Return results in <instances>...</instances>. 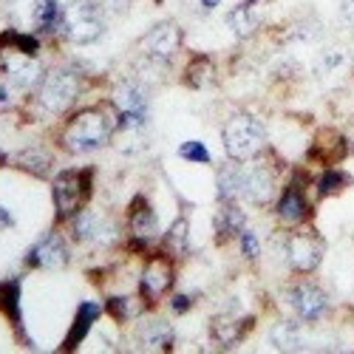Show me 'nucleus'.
Here are the masks:
<instances>
[{
    "label": "nucleus",
    "mask_w": 354,
    "mask_h": 354,
    "mask_svg": "<svg viewBox=\"0 0 354 354\" xmlns=\"http://www.w3.org/2000/svg\"><path fill=\"white\" fill-rule=\"evenodd\" d=\"M116 133V108L113 105H88L66 120L57 145L68 156H85L105 147Z\"/></svg>",
    "instance_id": "1"
},
{
    "label": "nucleus",
    "mask_w": 354,
    "mask_h": 354,
    "mask_svg": "<svg viewBox=\"0 0 354 354\" xmlns=\"http://www.w3.org/2000/svg\"><path fill=\"white\" fill-rule=\"evenodd\" d=\"M94 190V167H68L51 179V201L54 216L66 224L80 207H85Z\"/></svg>",
    "instance_id": "2"
},
{
    "label": "nucleus",
    "mask_w": 354,
    "mask_h": 354,
    "mask_svg": "<svg viewBox=\"0 0 354 354\" xmlns=\"http://www.w3.org/2000/svg\"><path fill=\"white\" fill-rule=\"evenodd\" d=\"M221 142H224V153L230 162H250L263 153V147H267V131H263L258 116L235 113L221 128Z\"/></svg>",
    "instance_id": "3"
},
{
    "label": "nucleus",
    "mask_w": 354,
    "mask_h": 354,
    "mask_svg": "<svg viewBox=\"0 0 354 354\" xmlns=\"http://www.w3.org/2000/svg\"><path fill=\"white\" fill-rule=\"evenodd\" d=\"M82 94V77L71 68H51L37 82V102L48 113H66Z\"/></svg>",
    "instance_id": "4"
},
{
    "label": "nucleus",
    "mask_w": 354,
    "mask_h": 354,
    "mask_svg": "<svg viewBox=\"0 0 354 354\" xmlns=\"http://www.w3.org/2000/svg\"><path fill=\"white\" fill-rule=\"evenodd\" d=\"M105 35V17L97 0H74L66 6L63 37L77 46H91Z\"/></svg>",
    "instance_id": "5"
},
{
    "label": "nucleus",
    "mask_w": 354,
    "mask_h": 354,
    "mask_svg": "<svg viewBox=\"0 0 354 354\" xmlns=\"http://www.w3.org/2000/svg\"><path fill=\"white\" fill-rule=\"evenodd\" d=\"M278 193V167L267 159H250L241 162V198L255 204V207H267L275 201Z\"/></svg>",
    "instance_id": "6"
},
{
    "label": "nucleus",
    "mask_w": 354,
    "mask_h": 354,
    "mask_svg": "<svg viewBox=\"0 0 354 354\" xmlns=\"http://www.w3.org/2000/svg\"><path fill=\"white\" fill-rule=\"evenodd\" d=\"M176 283V263L170 252H153L151 261L145 263V270L139 275V298L142 306H156L162 298L173 292Z\"/></svg>",
    "instance_id": "7"
},
{
    "label": "nucleus",
    "mask_w": 354,
    "mask_h": 354,
    "mask_svg": "<svg viewBox=\"0 0 354 354\" xmlns=\"http://www.w3.org/2000/svg\"><path fill=\"white\" fill-rule=\"evenodd\" d=\"M283 255H286V263L292 267V272H301V275L315 272L323 261L320 235L312 230H292L283 239Z\"/></svg>",
    "instance_id": "8"
},
{
    "label": "nucleus",
    "mask_w": 354,
    "mask_h": 354,
    "mask_svg": "<svg viewBox=\"0 0 354 354\" xmlns=\"http://www.w3.org/2000/svg\"><path fill=\"white\" fill-rule=\"evenodd\" d=\"M286 304L304 323H317L320 317L329 315V306H332L329 295L312 281H295L286 289Z\"/></svg>",
    "instance_id": "9"
},
{
    "label": "nucleus",
    "mask_w": 354,
    "mask_h": 354,
    "mask_svg": "<svg viewBox=\"0 0 354 354\" xmlns=\"http://www.w3.org/2000/svg\"><path fill=\"white\" fill-rule=\"evenodd\" d=\"M68 261H71V247L66 241V235L57 230L43 232L26 252V263L32 270H63L68 267Z\"/></svg>",
    "instance_id": "10"
},
{
    "label": "nucleus",
    "mask_w": 354,
    "mask_h": 354,
    "mask_svg": "<svg viewBox=\"0 0 354 354\" xmlns=\"http://www.w3.org/2000/svg\"><path fill=\"white\" fill-rule=\"evenodd\" d=\"M128 239L136 250H151L162 239L159 216L145 196H136L128 207Z\"/></svg>",
    "instance_id": "11"
},
{
    "label": "nucleus",
    "mask_w": 354,
    "mask_h": 354,
    "mask_svg": "<svg viewBox=\"0 0 354 354\" xmlns=\"http://www.w3.org/2000/svg\"><path fill=\"white\" fill-rule=\"evenodd\" d=\"M306 187H309V182H304V173H292V179L286 182V187L281 190V196L275 201V216L283 224L298 227V224L309 221L312 204L306 198Z\"/></svg>",
    "instance_id": "12"
},
{
    "label": "nucleus",
    "mask_w": 354,
    "mask_h": 354,
    "mask_svg": "<svg viewBox=\"0 0 354 354\" xmlns=\"http://www.w3.org/2000/svg\"><path fill=\"white\" fill-rule=\"evenodd\" d=\"M182 43H185L182 26L176 20H162L142 37V51L145 57H151L156 63H170L182 51Z\"/></svg>",
    "instance_id": "13"
},
{
    "label": "nucleus",
    "mask_w": 354,
    "mask_h": 354,
    "mask_svg": "<svg viewBox=\"0 0 354 354\" xmlns=\"http://www.w3.org/2000/svg\"><path fill=\"white\" fill-rule=\"evenodd\" d=\"M66 224L74 235V241L80 244H113L116 241V227L91 207H80Z\"/></svg>",
    "instance_id": "14"
},
{
    "label": "nucleus",
    "mask_w": 354,
    "mask_h": 354,
    "mask_svg": "<svg viewBox=\"0 0 354 354\" xmlns=\"http://www.w3.org/2000/svg\"><path fill=\"white\" fill-rule=\"evenodd\" d=\"M348 151H351L348 142L337 131H323L312 142L309 151H306V159L315 162V165H320V167H335V165H340L346 159Z\"/></svg>",
    "instance_id": "15"
},
{
    "label": "nucleus",
    "mask_w": 354,
    "mask_h": 354,
    "mask_svg": "<svg viewBox=\"0 0 354 354\" xmlns=\"http://www.w3.org/2000/svg\"><path fill=\"white\" fill-rule=\"evenodd\" d=\"M136 340L145 351H173L176 348V332L167 320L147 317L136 326Z\"/></svg>",
    "instance_id": "16"
},
{
    "label": "nucleus",
    "mask_w": 354,
    "mask_h": 354,
    "mask_svg": "<svg viewBox=\"0 0 354 354\" xmlns=\"http://www.w3.org/2000/svg\"><path fill=\"white\" fill-rule=\"evenodd\" d=\"M102 312H105V309H102L97 301H82V304L77 306L74 320H71V329H68V335H66V340H63V351H77V348L82 346V340L88 337V332L94 329V323L100 320Z\"/></svg>",
    "instance_id": "17"
},
{
    "label": "nucleus",
    "mask_w": 354,
    "mask_h": 354,
    "mask_svg": "<svg viewBox=\"0 0 354 354\" xmlns=\"http://www.w3.org/2000/svg\"><path fill=\"white\" fill-rule=\"evenodd\" d=\"M244 227H247V213L241 210V204L239 201H221V207L213 218L216 244H227L230 239H239Z\"/></svg>",
    "instance_id": "18"
},
{
    "label": "nucleus",
    "mask_w": 354,
    "mask_h": 354,
    "mask_svg": "<svg viewBox=\"0 0 354 354\" xmlns=\"http://www.w3.org/2000/svg\"><path fill=\"white\" fill-rule=\"evenodd\" d=\"M252 329V317H230V315H218V317H213V323H210V335H213V340L221 346V348H232V346H239L244 337H247V332Z\"/></svg>",
    "instance_id": "19"
},
{
    "label": "nucleus",
    "mask_w": 354,
    "mask_h": 354,
    "mask_svg": "<svg viewBox=\"0 0 354 354\" xmlns=\"http://www.w3.org/2000/svg\"><path fill=\"white\" fill-rule=\"evenodd\" d=\"M12 165L28 176H35V179H48L51 170H54V156L40 145H28L20 153L12 156Z\"/></svg>",
    "instance_id": "20"
},
{
    "label": "nucleus",
    "mask_w": 354,
    "mask_h": 354,
    "mask_svg": "<svg viewBox=\"0 0 354 354\" xmlns=\"http://www.w3.org/2000/svg\"><path fill=\"white\" fill-rule=\"evenodd\" d=\"M0 312L6 315V320L17 329L20 340L26 346H32L26 329H23V312H20V278H9V281H0Z\"/></svg>",
    "instance_id": "21"
},
{
    "label": "nucleus",
    "mask_w": 354,
    "mask_h": 354,
    "mask_svg": "<svg viewBox=\"0 0 354 354\" xmlns=\"http://www.w3.org/2000/svg\"><path fill=\"white\" fill-rule=\"evenodd\" d=\"M66 6L60 0H37L35 3V28L37 35H63Z\"/></svg>",
    "instance_id": "22"
},
{
    "label": "nucleus",
    "mask_w": 354,
    "mask_h": 354,
    "mask_svg": "<svg viewBox=\"0 0 354 354\" xmlns=\"http://www.w3.org/2000/svg\"><path fill=\"white\" fill-rule=\"evenodd\" d=\"M255 3H258V0H244V3H239L227 15V26L232 28L235 37L247 40V37H252L258 32L261 20H258V12H255Z\"/></svg>",
    "instance_id": "23"
},
{
    "label": "nucleus",
    "mask_w": 354,
    "mask_h": 354,
    "mask_svg": "<svg viewBox=\"0 0 354 354\" xmlns=\"http://www.w3.org/2000/svg\"><path fill=\"white\" fill-rule=\"evenodd\" d=\"M270 340L278 351H298L304 348V329L298 320H278L270 332Z\"/></svg>",
    "instance_id": "24"
},
{
    "label": "nucleus",
    "mask_w": 354,
    "mask_h": 354,
    "mask_svg": "<svg viewBox=\"0 0 354 354\" xmlns=\"http://www.w3.org/2000/svg\"><path fill=\"white\" fill-rule=\"evenodd\" d=\"M216 198L218 201H239L241 198V162H230L218 170Z\"/></svg>",
    "instance_id": "25"
},
{
    "label": "nucleus",
    "mask_w": 354,
    "mask_h": 354,
    "mask_svg": "<svg viewBox=\"0 0 354 354\" xmlns=\"http://www.w3.org/2000/svg\"><path fill=\"white\" fill-rule=\"evenodd\" d=\"M351 187V176L343 170V167H323V173L317 176L315 182V190H317V198H329V196H340L343 190Z\"/></svg>",
    "instance_id": "26"
},
{
    "label": "nucleus",
    "mask_w": 354,
    "mask_h": 354,
    "mask_svg": "<svg viewBox=\"0 0 354 354\" xmlns=\"http://www.w3.org/2000/svg\"><path fill=\"white\" fill-rule=\"evenodd\" d=\"M162 247H165V252H170L173 258H179V255H185L187 252V247H190V221L185 218V216H179L170 227H167V232L162 235Z\"/></svg>",
    "instance_id": "27"
},
{
    "label": "nucleus",
    "mask_w": 354,
    "mask_h": 354,
    "mask_svg": "<svg viewBox=\"0 0 354 354\" xmlns=\"http://www.w3.org/2000/svg\"><path fill=\"white\" fill-rule=\"evenodd\" d=\"M213 77H216V63L210 60L207 54H198V57H193V60L187 63V68H185V85L187 88H193V91H198V88H204V85H210L213 82Z\"/></svg>",
    "instance_id": "28"
},
{
    "label": "nucleus",
    "mask_w": 354,
    "mask_h": 354,
    "mask_svg": "<svg viewBox=\"0 0 354 354\" xmlns=\"http://www.w3.org/2000/svg\"><path fill=\"white\" fill-rule=\"evenodd\" d=\"M105 315L116 323H128L131 317H136L142 312V306L136 304V298H128V295H113V298L105 301Z\"/></svg>",
    "instance_id": "29"
},
{
    "label": "nucleus",
    "mask_w": 354,
    "mask_h": 354,
    "mask_svg": "<svg viewBox=\"0 0 354 354\" xmlns=\"http://www.w3.org/2000/svg\"><path fill=\"white\" fill-rule=\"evenodd\" d=\"M179 156L190 165H210V151H207V145L198 142V139H187L179 145Z\"/></svg>",
    "instance_id": "30"
},
{
    "label": "nucleus",
    "mask_w": 354,
    "mask_h": 354,
    "mask_svg": "<svg viewBox=\"0 0 354 354\" xmlns=\"http://www.w3.org/2000/svg\"><path fill=\"white\" fill-rule=\"evenodd\" d=\"M239 244H241V255L247 258V261H258L261 258V241H258V235L252 232V230H241V235H239Z\"/></svg>",
    "instance_id": "31"
},
{
    "label": "nucleus",
    "mask_w": 354,
    "mask_h": 354,
    "mask_svg": "<svg viewBox=\"0 0 354 354\" xmlns=\"http://www.w3.org/2000/svg\"><path fill=\"white\" fill-rule=\"evenodd\" d=\"M193 295H185V292H173L170 295V312L173 315H187L193 309Z\"/></svg>",
    "instance_id": "32"
},
{
    "label": "nucleus",
    "mask_w": 354,
    "mask_h": 354,
    "mask_svg": "<svg viewBox=\"0 0 354 354\" xmlns=\"http://www.w3.org/2000/svg\"><path fill=\"white\" fill-rule=\"evenodd\" d=\"M340 20L346 26H354V0H343L340 3Z\"/></svg>",
    "instance_id": "33"
},
{
    "label": "nucleus",
    "mask_w": 354,
    "mask_h": 354,
    "mask_svg": "<svg viewBox=\"0 0 354 354\" xmlns=\"http://www.w3.org/2000/svg\"><path fill=\"white\" fill-rule=\"evenodd\" d=\"M12 227H15V216H12V210L0 204V232H6V230H12Z\"/></svg>",
    "instance_id": "34"
},
{
    "label": "nucleus",
    "mask_w": 354,
    "mask_h": 354,
    "mask_svg": "<svg viewBox=\"0 0 354 354\" xmlns=\"http://www.w3.org/2000/svg\"><path fill=\"white\" fill-rule=\"evenodd\" d=\"M9 102H12V88H9V82L0 80V108L9 105Z\"/></svg>",
    "instance_id": "35"
},
{
    "label": "nucleus",
    "mask_w": 354,
    "mask_h": 354,
    "mask_svg": "<svg viewBox=\"0 0 354 354\" xmlns=\"http://www.w3.org/2000/svg\"><path fill=\"white\" fill-rule=\"evenodd\" d=\"M201 6L207 9V12H213V9H218V6H221V0H201Z\"/></svg>",
    "instance_id": "36"
},
{
    "label": "nucleus",
    "mask_w": 354,
    "mask_h": 354,
    "mask_svg": "<svg viewBox=\"0 0 354 354\" xmlns=\"http://www.w3.org/2000/svg\"><path fill=\"white\" fill-rule=\"evenodd\" d=\"M351 153H354V145H351Z\"/></svg>",
    "instance_id": "37"
}]
</instances>
